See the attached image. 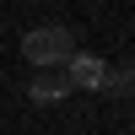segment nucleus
<instances>
[{
  "label": "nucleus",
  "mask_w": 135,
  "mask_h": 135,
  "mask_svg": "<svg viewBox=\"0 0 135 135\" xmlns=\"http://www.w3.org/2000/svg\"><path fill=\"white\" fill-rule=\"evenodd\" d=\"M65 76H70V86H81V92H103L108 65L97 60V54H81V49H76L70 60H65Z\"/></svg>",
  "instance_id": "f03ea898"
},
{
  "label": "nucleus",
  "mask_w": 135,
  "mask_h": 135,
  "mask_svg": "<svg viewBox=\"0 0 135 135\" xmlns=\"http://www.w3.org/2000/svg\"><path fill=\"white\" fill-rule=\"evenodd\" d=\"M103 86H108V92H135V70H108Z\"/></svg>",
  "instance_id": "20e7f679"
},
{
  "label": "nucleus",
  "mask_w": 135,
  "mask_h": 135,
  "mask_svg": "<svg viewBox=\"0 0 135 135\" xmlns=\"http://www.w3.org/2000/svg\"><path fill=\"white\" fill-rule=\"evenodd\" d=\"M65 92H76L65 70H43V76L27 81V97H32V103H65Z\"/></svg>",
  "instance_id": "7ed1b4c3"
},
{
  "label": "nucleus",
  "mask_w": 135,
  "mask_h": 135,
  "mask_svg": "<svg viewBox=\"0 0 135 135\" xmlns=\"http://www.w3.org/2000/svg\"><path fill=\"white\" fill-rule=\"evenodd\" d=\"M76 54V32L65 22H43V27L22 32V60L32 70H65V60Z\"/></svg>",
  "instance_id": "f257e3e1"
}]
</instances>
